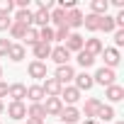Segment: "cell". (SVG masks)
Listing matches in <instances>:
<instances>
[{"label": "cell", "mask_w": 124, "mask_h": 124, "mask_svg": "<svg viewBox=\"0 0 124 124\" xmlns=\"http://www.w3.org/2000/svg\"><path fill=\"white\" fill-rule=\"evenodd\" d=\"M102 56H105V68H112L114 71V66L119 63V49H105L102 51Z\"/></svg>", "instance_id": "obj_16"}, {"label": "cell", "mask_w": 124, "mask_h": 124, "mask_svg": "<svg viewBox=\"0 0 124 124\" xmlns=\"http://www.w3.org/2000/svg\"><path fill=\"white\" fill-rule=\"evenodd\" d=\"M58 100H61V102H66L68 107H73V105H76V102L80 100V90H76L73 85H66L63 90H61V95H58Z\"/></svg>", "instance_id": "obj_3"}, {"label": "cell", "mask_w": 124, "mask_h": 124, "mask_svg": "<svg viewBox=\"0 0 124 124\" xmlns=\"http://www.w3.org/2000/svg\"><path fill=\"white\" fill-rule=\"evenodd\" d=\"M22 41H24L27 46H34V44H39V29H37V27H29V29L24 32Z\"/></svg>", "instance_id": "obj_24"}, {"label": "cell", "mask_w": 124, "mask_h": 124, "mask_svg": "<svg viewBox=\"0 0 124 124\" xmlns=\"http://www.w3.org/2000/svg\"><path fill=\"white\" fill-rule=\"evenodd\" d=\"M10 24H12V17L10 15H0V32L10 29Z\"/></svg>", "instance_id": "obj_34"}, {"label": "cell", "mask_w": 124, "mask_h": 124, "mask_svg": "<svg viewBox=\"0 0 124 124\" xmlns=\"http://www.w3.org/2000/svg\"><path fill=\"white\" fill-rule=\"evenodd\" d=\"M39 41L51 44V41H54V29H51V27H41V29H39Z\"/></svg>", "instance_id": "obj_31"}, {"label": "cell", "mask_w": 124, "mask_h": 124, "mask_svg": "<svg viewBox=\"0 0 124 124\" xmlns=\"http://www.w3.org/2000/svg\"><path fill=\"white\" fill-rule=\"evenodd\" d=\"M0 78H3V66H0Z\"/></svg>", "instance_id": "obj_42"}, {"label": "cell", "mask_w": 124, "mask_h": 124, "mask_svg": "<svg viewBox=\"0 0 124 124\" xmlns=\"http://www.w3.org/2000/svg\"><path fill=\"white\" fill-rule=\"evenodd\" d=\"M49 17H51V22L56 27H66V12L61 10V8H56L54 12H49Z\"/></svg>", "instance_id": "obj_27"}, {"label": "cell", "mask_w": 124, "mask_h": 124, "mask_svg": "<svg viewBox=\"0 0 124 124\" xmlns=\"http://www.w3.org/2000/svg\"><path fill=\"white\" fill-rule=\"evenodd\" d=\"M114 78H117V73L112 71V68H97V73L93 76V83H100V85H105V88H109V85H114Z\"/></svg>", "instance_id": "obj_1"}, {"label": "cell", "mask_w": 124, "mask_h": 124, "mask_svg": "<svg viewBox=\"0 0 124 124\" xmlns=\"http://www.w3.org/2000/svg\"><path fill=\"white\" fill-rule=\"evenodd\" d=\"M83 12L76 8V10H71V12H66V27L68 29H78V27H83Z\"/></svg>", "instance_id": "obj_10"}, {"label": "cell", "mask_w": 124, "mask_h": 124, "mask_svg": "<svg viewBox=\"0 0 124 124\" xmlns=\"http://www.w3.org/2000/svg\"><path fill=\"white\" fill-rule=\"evenodd\" d=\"M100 107H102V102H100L97 97H88V100H85V107H83L85 119H95L97 112H100Z\"/></svg>", "instance_id": "obj_11"}, {"label": "cell", "mask_w": 124, "mask_h": 124, "mask_svg": "<svg viewBox=\"0 0 124 124\" xmlns=\"http://www.w3.org/2000/svg\"><path fill=\"white\" fill-rule=\"evenodd\" d=\"M68 34H71L68 27H56V29H54V41H66Z\"/></svg>", "instance_id": "obj_32"}, {"label": "cell", "mask_w": 124, "mask_h": 124, "mask_svg": "<svg viewBox=\"0 0 124 124\" xmlns=\"http://www.w3.org/2000/svg\"><path fill=\"white\" fill-rule=\"evenodd\" d=\"M27 124H44V119H29L27 117Z\"/></svg>", "instance_id": "obj_39"}, {"label": "cell", "mask_w": 124, "mask_h": 124, "mask_svg": "<svg viewBox=\"0 0 124 124\" xmlns=\"http://www.w3.org/2000/svg\"><path fill=\"white\" fill-rule=\"evenodd\" d=\"M27 29H29V27H24V24H20V22H12L8 32H10V37H12V39H22Z\"/></svg>", "instance_id": "obj_29"}, {"label": "cell", "mask_w": 124, "mask_h": 124, "mask_svg": "<svg viewBox=\"0 0 124 124\" xmlns=\"http://www.w3.org/2000/svg\"><path fill=\"white\" fill-rule=\"evenodd\" d=\"M105 97H107L109 102H119V100H124V88L114 83V85H109V88L105 90Z\"/></svg>", "instance_id": "obj_18"}, {"label": "cell", "mask_w": 124, "mask_h": 124, "mask_svg": "<svg viewBox=\"0 0 124 124\" xmlns=\"http://www.w3.org/2000/svg\"><path fill=\"white\" fill-rule=\"evenodd\" d=\"M83 41H85V39H83L80 34H76V32H71V34H68V39L63 41V46H66V49H68L71 54H73V51L78 54V51L83 49Z\"/></svg>", "instance_id": "obj_13"}, {"label": "cell", "mask_w": 124, "mask_h": 124, "mask_svg": "<svg viewBox=\"0 0 124 124\" xmlns=\"http://www.w3.org/2000/svg\"><path fill=\"white\" fill-rule=\"evenodd\" d=\"M8 117L15 119V122L24 119V117H27V105H24V102H10V105H8Z\"/></svg>", "instance_id": "obj_5"}, {"label": "cell", "mask_w": 124, "mask_h": 124, "mask_svg": "<svg viewBox=\"0 0 124 124\" xmlns=\"http://www.w3.org/2000/svg\"><path fill=\"white\" fill-rule=\"evenodd\" d=\"M114 29H117L114 17H112V15H102V17H100V27H97V32H114Z\"/></svg>", "instance_id": "obj_23"}, {"label": "cell", "mask_w": 124, "mask_h": 124, "mask_svg": "<svg viewBox=\"0 0 124 124\" xmlns=\"http://www.w3.org/2000/svg\"><path fill=\"white\" fill-rule=\"evenodd\" d=\"M0 124H3V122H0Z\"/></svg>", "instance_id": "obj_44"}, {"label": "cell", "mask_w": 124, "mask_h": 124, "mask_svg": "<svg viewBox=\"0 0 124 124\" xmlns=\"http://www.w3.org/2000/svg\"><path fill=\"white\" fill-rule=\"evenodd\" d=\"M32 51H34V61L49 58V56H51V44H44V41H39V44H34V46H32Z\"/></svg>", "instance_id": "obj_17"}, {"label": "cell", "mask_w": 124, "mask_h": 124, "mask_svg": "<svg viewBox=\"0 0 124 124\" xmlns=\"http://www.w3.org/2000/svg\"><path fill=\"white\" fill-rule=\"evenodd\" d=\"M90 10H93V15H97V17L107 15V10H109V0H93V3H90Z\"/></svg>", "instance_id": "obj_19"}, {"label": "cell", "mask_w": 124, "mask_h": 124, "mask_svg": "<svg viewBox=\"0 0 124 124\" xmlns=\"http://www.w3.org/2000/svg\"><path fill=\"white\" fill-rule=\"evenodd\" d=\"M8 88H10L8 83H3V80H0V100H3V97L8 95Z\"/></svg>", "instance_id": "obj_37"}, {"label": "cell", "mask_w": 124, "mask_h": 124, "mask_svg": "<svg viewBox=\"0 0 124 124\" xmlns=\"http://www.w3.org/2000/svg\"><path fill=\"white\" fill-rule=\"evenodd\" d=\"M27 73H29V78L41 80V78H46V63L44 61H32V63L27 66Z\"/></svg>", "instance_id": "obj_8"}, {"label": "cell", "mask_w": 124, "mask_h": 124, "mask_svg": "<svg viewBox=\"0 0 124 124\" xmlns=\"http://www.w3.org/2000/svg\"><path fill=\"white\" fill-rule=\"evenodd\" d=\"M54 78H56L61 85H66V83H71V80L76 78V71H73V66H68V63H66V66H58Z\"/></svg>", "instance_id": "obj_6"}, {"label": "cell", "mask_w": 124, "mask_h": 124, "mask_svg": "<svg viewBox=\"0 0 124 124\" xmlns=\"http://www.w3.org/2000/svg\"><path fill=\"white\" fill-rule=\"evenodd\" d=\"M83 51H88L90 56H100V54L105 51V44H102L100 39L90 37V39H85V41H83Z\"/></svg>", "instance_id": "obj_7"}, {"label": "cell", "mask_w": 124, "mask_h": 124, "mask_svg": "<svg viewBox=\"0 0 124 124\" xmlns=\"http://www.w3.org/2000/svg\"><path fill=\"white\" fill-rule=\"evenodd\" d=\"M58 117H61V124H76L80 119V112H78V107H63Z\"/></svg>", "instance_id": "obj_12"}, {"label": "cell", "mask_w": 124, "mask_h": 124, "mask_svg": "<svg viewBox=\"0 0 124 124\" xmlns=\"http://www.w3.org/2000/svg\"><path fill=\"white\" fill-rule=\"evenodd\" d=\"M117 124H124V122H117Z\"/></svg>", "instance_id": "obj_43"}, {"label": "cell", "mask_w": 124, "mask_h": 124, "mask_svg": "<svg viewBox=\"0 0 124 124\" xmlns=\"http://www.w3.org/2000/svg\"><path fill=\"white\" fill-rule=\"evenodd\" d=\"M8 95L12 97V102H22V100L27 97V85H22V83H12V85L8 88Z\"/></svg>", "instance_id": "obj_15"}, {"label": "cell", "mask_w": 124, "mask_h": 124, "mask_svg": "<svg viewBox=\"0 0 124 124\" xmlns=\"http://www.w3.org/2000/svg\"><path fill=\"white\" fill-rule=\"evenodd\" d=\"M49 58L54 61L56 66H66L68 61H71V51H68L63 44H61V46H51V56H49Z\"/></svg>", "instance_id": "obj_2"}, {"label": "cell", "mask_w": 124, "mask_h": 124, "mask_svg": "<svg viewBox=\"0 0 124 124\" xmlns=\"http://www.w3.org/2000/svg\"><path fill=\"white\" fill-rule=\"evenodd\" d=\"M12 8H15L12 0H0V15H10V12H12Z\"/></svg>", "instance_id": "obj_33"}, {"label": "cell", "mask_w": 124, "mask_h": 124, "mask_svg": "<svg viewBox=\"0 0 124 124\" xmlns=\"http://www.w3.org/2000/svg\"><path fill=\"white\" fill-rule=\"evenodd\" d=\"M61 109H63V102H61L58 97H46V102H44V112H46V117H49V114H51V117H58Z\"/></svg>", "instance_id": "obj_9"}, {"label": "cell", "mask_w": 124, "mask_h": 124, "mask_svg": "<svg viewBox=\"0 0 124 124\" xmlns=\"http://www.w3.org/2000/svg\"><path fill=\"white\" fill-rule=\"evenodd\" d=\"M27 97H29V102L34 105V102H41L46 95H44V90H41V85H29L27 88Z\"/></svg>", "instance_id": "obj_20"}, {"label": "cell", "mask_w": 124, "mask_h": 124, "mask_svg": "<svg viewBox=\"0 0 124 124\" xmlns=\"http://www.w3.org/2000/svg\"><path fill=\"white\" fill-rule=\"evenodd\" d=\"M8 58L15 61V63H20V61L24 58V46H22V44H12L10 51H8Z\"/></svg>", "instance_id": "obj_22"}, {"label": "cell", "mask_w": 124, "mask_h": 124, "mask_svg": "<svg viewBox=\"0 0 124 124\" xmlns=\"http://www.w3.org/2000/svg\"><path fill=\"white\" fill-rule=\"evenodd\" d=\"M73 80H76V85H73V88H76V90H80V93H83V90H90V88L95 85V83H93V76H90V73H85V71H83V73H78Z\"/></svg>", "instance_id": "obj_14"}, {"label": "cell", "mask_w": 124, "mask_h": 124, "mask_svg": "<svg viewBox=\"0 0 124 124\" xmlns=\"http://www.w3.org/2000/svg\"><path fill=\"white\" fill-rule=\"evenodd\" d=\"M10 46H12V41H10V39H0V56H8Z\"/></svg>", "instance_id": "obj_35"}, {"label": "cell", "mask_w": 124, "mask_h": 124, "mask_svg": "<svg viewBox=\"0 0 124 124\" xmlns=\"http://www.w3.org/2000/svg\"><path fill=\"white\" fill-rule=\"evenodd\" d=\"M27 117H29V119H44V117H46V112H44V105H41V102H34V105H29V107H27Z\"/></svg>", "instance_id": "obj_21"}, {"label": "cell", "mask_w": 124, "mask_h": 124, "mask_svg": "<svg viewBox=\"0 0 124 124\" xmlns=\"http://www.w3.org/2000/svg\"><path fill=\"white\" fill-rule=\"evenodd\" d=\"M12 22H20L24 27H32V10H17V15H15Z\"/></svg>", "instance_id": "obj_26"}, {"label": "cell", "mask_w": 124, "mask_h": 124, "mask_svg": "<svg viewBox=\"0 0 124 124\" xmlns=\"http://www.w3.org/2000/svg\"><path fill=\"white\" fill-rule=\"evenodd\" d=\"M97 119H102L105 124H109V122L114 119V109H112L109 105H102V107H100V112H97V117H95V122H97Z\"/></svg>", "instance_id": "obj_25"}, {"label": "cell", "mask_w": 124, "mask_h": 124, "mask_svg": "<svg viewBox=\"0 0 124 124\" xmlns=\"http://www.w3.org/2000/svg\"><path fill=\"white\" fill-rule=\"evenodd\" d=\"M83 124H97V122H95V119H85Z\"/></svg>", "instance_id": "obj_40"}, {"label": "cell", "mask_w": 124, "mask_h": 124, "mask_svg": "<svg viewBox=\"0 0 124 124\" xmlns=\"http://www.w3.org/2000/svg\"><path fill=\"white\" fill-rule=\"evenodd\" d=\"M78 63H80L83 68H90V66L95 63V56H90L88 51H83V49H80V51H78Z\"/></svg>", "instance_id": "obj_30"}, {"label": "cell", "mask_w": 124, "mask_h": 124, "mask_svg": "<svg viewBox=\"0 0 124 124\" xmlns=\"http://www.w3.org/2000/svg\"><path fill=\"white\" fill-rule=\"evenodd\" d=\"M83 24H85V29H90V32H97V27H100V17L97 15H85L83 17Z\"/></svg>", "instance_id": "obj_28"}, {"label": "cell", "mask_w": 124, "mask_h": 124, "mask_svg": "<svg viewBox=\"0 0 124 124\" xmlns=\"http://www.w3.org/2000/svg\"><path fill=\"white\" fill-rule=\"evenodd\" d=\"M112 5L119 8V10H124V0H112Z\"/></svg>", "instance_id": "obj_38"}, {"label": "cell", "mask_w": 124, "mask_h": 124, "mask_svg": "<svg viewBox=\"0 0 124 124\" xmlns=\"http://www.w3.org/2000/svg\"><path fill=\"white\" fill-rule=\"evenodd\" d=\"M114 44H117V46H124V29H117V32H114ZM117 46H114V49H117Z\"/></svg>", "instance_id": "obj_36"}, {"label": "cell", "mask_w": 124, "mask_h": 124, "mask_svg": "<svg viewBox=\"0 0 124 124\" xmlns=\"http://www.w3.org/2000/svg\"><path fill=\"white\" fill-rule=\"evenodd\" d=\"M5 112V105H3V100H0V114H3Z\"/></svg>", "instance_id": "obj_41"}, {"label": "cell", "mask_w": 124, "mask_h": 124, "mask_svg": "<svg viewBox=\"0 0 124 124\" xmlns=\"http://www.w3.org/2000/svg\"><path fill=\"white\" fill-rule=\"evenodd\" d=\"M41 90H44V95H46V97H58V95H61V90H63V85H61L56 78H46V80H44V85H41Z\"/></svg>", "instance_id": "obj_4"}]
</instances>
